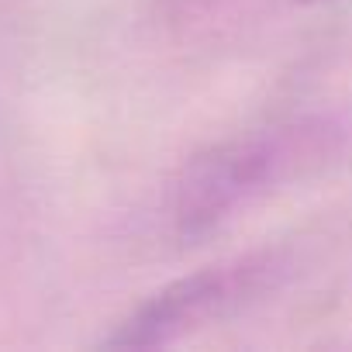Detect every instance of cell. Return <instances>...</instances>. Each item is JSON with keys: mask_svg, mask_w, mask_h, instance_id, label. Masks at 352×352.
<instances>
[{"mask_svg": "<svg viewBox=\"0 0 352 352\" xmlns=\"http://www.w3.org/2000/svg\"><path fill=\"white\" fill-rule=\"evenodd\" d=\"M335 131L321 121L273 124L228 138L190 159L173 187V228L180 239H204L239 211L331 155Z\"/></svg>", "mask_w": 352, "mask_h": 352, "instance_id": "1", "label": "cell"}, {"mask_svg": "<svg viewBox=\"0 0 352 352\" xmlns=\"http://www.w3.org/2000/svg\"><path fill=\"white\" fill-rule=\"evenodd\" d=\"M297 4H321V0H297Z\"/></svg>", "mask_w": 352, "mask_h": 352, "instance_id": "3", "label": "cell"}, {"mask_svg": "<svg viewBox=\"0 0 352 352\" xmlns=\"http://www.w3.org/2000/svg\"><path fill=\"white\" fill-rule=\"evenodd\" d=\"M287 273L283 252H252L176 280L142 300L107 338L111 349H152L218 324L263 300Z\"/></svg>", "mask_w": 352, "mask_h": 352, "instance_id": "2", "label": "cell"}]
</instances>
